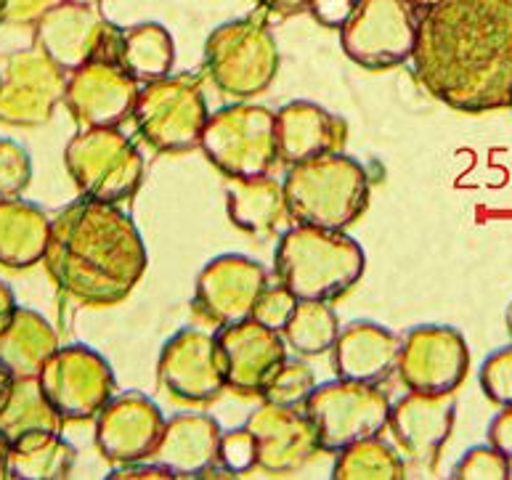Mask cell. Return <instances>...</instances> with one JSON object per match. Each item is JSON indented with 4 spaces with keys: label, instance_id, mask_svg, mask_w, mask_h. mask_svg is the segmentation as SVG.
I'll use <instances>...</instances> for the list:
<instances>
[{
    "label": "cell",
    "instance_id": "obj_47",
    "mask_svg": "<svg viewBox=\"0 0 512 480\" xmlns=\"http://www.w3.org/2000/svg\"><path fill=\"white\" fill-rule=\"evenodd\" d=\"M14 380V377H11V374H8V369L3 364H0V396H3V393H6V388H8V382Z\"/></svg>",
    "mask_w": 512,
    "mask_h": 480
},
{
    "label": "cell",
    "instance_id": "obj_26",
    "mask_svg": "<svg viewBox=\"0 0 512 480\" xmlns=\"http://www.w3.org/2000/svg\"><path fill=\"white\" fill-rule=\"evenodd\" d=\"M51 218L24 199H0V266L22 271L43 263Z\"/></svg>",
    "mask_w": 512,
    "mask_h": 480
},
{
    "label": "cell",
    "instance_id": "obj_12",
    "mask_svg": "<svg viewBox=\"0 0 512 480\" xmlns=\"http://www.w3.org/2000/svg\"><path fill=\"white\" fill-rule=\"evenodd\" d=\"M38 380L64 422L96 420L117 388L109 361L83 343L59 345Z\"/></svg>",
    "mask_w": 512,
    "mask_h": 480
},
{
    "label": "cell",
    "instance_id": "obj_45",
    "mask_svg": "<svg viewBox=\"0 0 512 480\" xmlns=\"http://www.w3.org/2000/svg\"><path fill=\"white\" fill-rule=\"evenodd\" d=\"M6 465H8V443L0 435V478H6Z\"/></svg>",
    "mask_w": 512,
    "mask_h": 480
},
{
    "label": "cell",
    "instance_id": "obj_39",
    "mask_svg": "<svg viewBox=\"0 0 512 480\" xmlns=\"http://www.w3.org/2000/svg\"><path fill=\"white\" fill-rule=\"evenodd\" d=\"M59 3H64V0H3V24L35 27Z\"/></svg>",
    "mask_w": 512,
    "mask_h": 480
},
{
    "label": "cell",
    "instance_id": "obj_9",
    "mask_svg": "<svg viewBox=\"0 0 512 480\" xmlns=\"http://www.w3.org/2000/svg\"><path fill=\"white\" fill-rule=\"evenodd\" d=\"M390 398L372 382L332 380L316 385L303 404L314 422L321 451L337 454L364 438H375L388 427Z\"/></svg>",
    "mask_w": 512,
    "mask_h": 480
},
{
    "label": "cell",
    "instance_id": "obj_2",
    "mask_svg": "<svg viewBox=\"0 0 512 480\" xmlns=\"http://www.w3.org/2000/svg\"><path fill=\"white\" fill-rule=\"evenodd\" d=\"M43 263L67 298L83 305H117L136 290L149 255L128 213L83 197L51 218Z\"/></svg>",
    "mask_w": 512,
    "mask_h": 480
},
{
    "label": "cell",
    "instance_id": "obj_8",
    "mask_svg": "<svg viewBox=\"0 0 512 480\" xmlns=\"http://www.w3.org/2000/svg\"><path fill=\"white\" fill-rule=\"evenodd\" d=\"M207 117L205 93L194 75H168L146 83L133 107L138 136L162 154H181L199 146Z\"/></svg>",
    "mask_w": 512,
    "mask_h": 480
},
{
    "label": "cell",
    "instance_id": "obj_36",
    "mask_svg": "<svg viewBox=\"0 0 512 480\" xmlns=\"http://www.w3.org/2000/svg\"><path fill=\"white\" fill-rule=\"evenodd\" d=\"M478 380L489 401L499 406H512V345L499 348L483 361Z\"/></svg>",
    "mask_w": 512,
    "mask_h": 480
},
{
    "label": "cell",
    "instance_id": "obj_41",
    "mask_svg": "<svg viewBox=\"0 0 512 480\" xmlns=\"http://www.w3.org/2000/svg\"><path fill=\"white\" fill-rule=\"evenodd\" d=\"M489 443L499 449L512 462V406H502V412L491 420Z\"/></svg>",
    "mask_w": 512,
    "mask_h": 480
},
{
    "label": "cell",
    "instance_id": "obj_13",
    "mask_svg": "<svg viewBox=\"0 0 512 480\" xmlns=\"http://www.w3.org/2000/svg\"><path fill=\"white\" fill-rule=\"evenodd\" d=\"M120 38L123 30L109 22L99 6L75 0L59 3L35 24V46L67 72L96 59L117 61Z\"/></svg>",
    "mask_w": 512,
    "mask_h": 480
},
{
    "label": "cell",
    "instance_id": "obj_14",
    "mask_svg": "<svg viewBox=\"0 0 512 480\" xmlns=\"http://www.w3.org/2000/svg\"><path fill=\"white\" fill-rule=\"evenodd\" d=\"M157 377L162 388L181 404L197 406L215 401L223 388H229L218 335L197 327L178 329L162 348Z\"/></svg>",
    "mask_w": 512,
    "mask_h": 480
},
{
    "label": "cell",
    "instance_id": "obj_29",
    "mask_svg": "<svg viewBox=\"0 0 512 480\" xmlns=\"http://www.w3.org/2000/svg\"><path fill=\"white\" fill-rule=\"evenodd\" d=\"M62 427V414L48 401L38 377H14L8 382L6 393L0 396V435L6 443L38 430L62 433Z\"/></svg>",
    "mask_w": 512,
    "mask_h": 480
},
{
    "label": "cell",
    "instance_id": "obj_5",
    "mask_svg": "<svg viewBox=\"0 0 512 480\" xmlns=\"http://www.w3.org/2000/svg\"><path fill=\"white\" fill-rule=\"evenodd\" d=\"M282 56L274 32L260 16L234 19L210 32L205 43V72L221 93L237 101L266 93L279 72Z\"/></svg>",
    "mask_w": 512,
    "mask_h": 480
},
{
    "label": "cell",
    "instance_id": "obj_3",
    "mask_svg": "<svg viewBox=\"0 0 512 480\" xmlns=\"http://www.w3.org/2000/svg\"><path fill=\"white\" fill-rule=\"evenodd\" d=\"M367 255L345 231L292 226L274 252L276 279L298 300H335L359 282Z\"/></svg>",
    "mask_w": 512,
    "mask_h": 480
},
{
    "label": "cell",
    "instance_id": "obj_31",
    "mask_svg": "<svg viewBox=\"0 0 512 480\" xmlns=\"http://www.w3.org/2000/svg\"><path fill=\"white\" fill-rule=\"evenodd\" d=\"M337 335H340V321L327 300H298L292 319L282 329L287 348L300 356L329 353Z\"/></svg>",
    "mask_w": 512,
    "mask_h": 480
},
{
    "label": "cell",
    "instance_id": "obj_34",
    "mask_svg": "<svg viewBox=\"0 0 512 480\" xmlns=\"http://www.w3.org/2000/svg\"><path fill=\"white\" fill-rule=\"evenodd\" d=\"M454 480H507L512 478V462L494 449L491 443L486 446H473L465 451V457L459 459L454 470H451Z\"/></svg>",
    "mask_w": 512,
    "mask_h": 480
},
{
    "label": "cell",
    "instance_id": "obj_7",
    "mask_svg": "<svg viewBox=\"0 0 512 480\" xmlns=\"http://www.w3.org/2000/svg\"><path fill=\"white\" fill-rule=\"evenodd\" d=\"M64 165L77 191L96 202H125L144 178V157L117 128H80L64 149Z\"/></svg>",
    "mask_w": 512,
    "mask_h": 480
},
{
    "label": "cell",
    "instance_id": "obj_4",
    "mask_svg": "<svg viewBox=\"0 0 512 480\" xmlns=\"http://www.w3.org/2000/svg\"><path fill=\"white\" fill-rule=\"evenodd\" d=\"M290 221L316 229L345 231L369 205V176L343 152L290 165L284 178Z\"/></svg>",
    "mask_w": 512,
    "mask_h": 480
},
{
    "label": "cell",
    "instance_id": "obj_21",
    "mask_svg": "<svg viewBox=\"0 0 512 480\" xmlns=\"http://www.w3.org/2000/svg\"><path fill=\"white\" fill-rule=\"evenodd\" d=\"M218 343L226 359V382L242 396H260L276 369L287 361L282 332L263 327L255 319L221 327Z\"/></svg>",
    "mask_w": 512,
    "mask_h": 480
},
{
    "label": "cell",
    "instance_id": "obj_33",
    "mask_svg": "<svg viewBox=\"0 0 512 480\" xmlns=\"http://www.w3.org/2000/svg\"><path fill=\"white\" fill-rule=\"evenodd\" d=\"M316 388L314 369L303 361H284L274 372V377L268 380L263 388V401L268 404H282V406H303L311 396V390Z\"/></svg>",
    "mask_w": 512,
    "mask_h": 480
},
{
    "label": "cell",
    "instance_id": "obj_44",
    "mask_svg": "<svg viewBox=\"0 0 512 480\" xmlns=\"http://www.w3.org/2000/svg\"><path fill=\"white\" fill-rule=\"evenodd\" d=\"M16 308H19V305H16L14 292H11V287L0 279V332L8 327V321L14 319Z\"/></svg>",
    "mask_w": 512,
    "mask_h": 480
},
{
    "label": "cell",
    "instance_id": "obj_43",
    "mask_svg": "<svg viewBox=\"0 0 512 480\" xmlns=\"http://www.w3.org/2000/svg\"><path fill=\"white\" fill-rule=\"evenodd\" d=\"M255 3L276 19H290V16L308 11V6H311V0H255Z\"/></svg>",
    "mask_w": 512,
    "mask_h": 480
},
{
    "label": "cell",
    "instance_id": "obj_49",
    "mask_svg": "<svg viewBox=\"0 0 512 480\" xmlns=\"http://www.w3.org/2000/svg\"><path fill=\"white\" fill-rule=\"evenodd\" d=\"M75 3H91V6H99L101 0H75Z\"/></svg>",
    "mask_w": 512,
    "mask_h": 480
},
{
    "label": "cell",
    "instance_id": "obj_46",
    "mask_svg": "<svg viewBox=\"0 0 512 480\" xmlns=\"http://www.w3.org/2000/svg\"><path fill=\"white\" fill-rule=\"evenodd\" d=\"M417 11H428V8L438 6V3H444V0H409Z\"/></svg>",
    "mask_w": 512,
    "mask_h": 480
},
{
    "label": "cell",
    "instance_id": "obj_35",
    "mask_svg": "<svg viewBox=\"0 0 512 480\" xmlns=\"http://www.w3.org/2000/svg\"><path fill=\"white\" fill-rule=\"evenodd\" d=\"M32 181V157L22 144L0 138V199L19 197Z\"/></svg>",
    "mask_w": 512,
    "mask_h": 480
},
{
    "label": "cell",
    "instance_id": "obj_20",
    "mask_svg": "<svg viewBox=\"0 0 512 480\" xmlns=\"http://www.w3.org/2000/svg\"><path fill=\"white\" fill-rule=\"evenodd\" d=\"M245 427L253 433L258 449V467L266 473H295L321 454L319 435L300 406L268 404L258 406Z\"/></svg>",
    "mask_w": 512,
    "mask_h": 480
},
{
    "label": "cell",
    "instance_id": "obj_19",
    "mask_svg": "<svg viewBox=\"0 0 512 480\" xmlns=\"http://www.w3.org/2000/svg\"><path fill=\"white\" fill-rule=\"evenodd\" d=\"M165 417L160 406L144 393H123L112 396L109 404L96 414V446L101 457L112 465H130L152 457L160 441Z\"/></svg>",
    "mask_w": 512,
    "mask_h": 480
},
{
    "label": "cell",
    "instance_id": "obj_50",
    "mask_svg": "<svg viewBox=\"0 0 512 480\" xmlns=\"http://www.w3.org/2000/svg\"><path fill=\"white\" fill-rule=\"evenodd\" d=\"M0 24H3V0H0Z\"/></svg>",
    "mask_w": 512,
    "mask_h": 480
},
{
    "label": "cell",
    "instance_id": "obj_18",
    "mask_svg": "<svg viewBox=\"0 0 512 480\" xmlns=\"http://www.w3.org/2000/svg\"><path fill=\"white\" fill-rule=\"evenodd\" d=\"M457 404L451 393H406L390 406L388 430L406 459L420 470H433L454 430Z\"/></svg>",
    "mask_w": 512,
    "mask_h": 480
},
{
    "label": "cell",
    "instance_id": "obj_10",
    "mask_svg": "<svg viewBox=\"0 0 512 480\" xmlns=\"http://www.w3.org/2000/svg\"><path fill=\"white\" fill-rule=\"evenodd\" d=\"M417 8L409 0H356L340 27L345 56L364 69H390L412 59Z\"/></svg>",
    "mask_w": 512,
    "mask_h": 480
},
{
    "label": "cell",
    "instance_id": "obj_28",
    "mask_svg": "<svg viewBox=\"0 0 512 480\" xmlns=\"http://www.w3.org/2000/svg\"><path fill=\"white\" fill-rule=\"evenodd\" d=\"M77 462L75 446L62 433L38 430L8 443L6 478L14 480H64Z\"/></svg>",
    "mask_w": 512,
    "mask_h": 480
},
{
    "label": "cell",
    "instance_id": "obj_17",
    "mask_svg": "<svg viewBox=\"0 0 512 480\" xmlns=\"http://www.w3.org/2000/svg\"><path fill=\"white\" fill-rule=\"evenodd\" d=\"M138 91L120 61L96 59L69 72L64 104L80 128H120L133 117Z\"/></svg>",
    "mask_w": 512,
    "mask_h": 480
},
{
    "label": "cell",
    "instance_id": "obj_40",
    "mask_svg": "<svg viewBox=\"0 0 512 480\" xmlns=\"http://www.w3.org/2000/svg\"><path fill=\"white\" fill-rule=\"evenodd\" d=\"M353 6H356V0H311L308 11L316 22L329 27V30H340L348 22V16L353 14Z\"/></svg>",
    "mask_w": 512,
    "mask_h": 480
},
{
    "label": "cell",
    "instance_id": "obj_11",
    "mask_svg": "<svg viewBox=\"0 0 512 480\" xmlns=\"http://www.w3.org/2000/svg\"><path fill=\"white\" fill-rule=\"evenodd\" d=\"M69 72L43 48H19L0 67V122L38 128L54 117L67 93Z\"/></svg>",
    "mask_w": 512,
    "mask_h": 480
},
{
    "label": "cell",
    "instance_id": "obj_37",
    "mask_svg": "<svg viewBox=\"0 0 512 480\" xmlns=\"http://www.w3.org/2000/svg\"><path fill=\"white\" fill-rule=\"evenodd\" d=\"M295 305H298V298L282 282L266 284V290L260 292L258 303H255L253 319L260 321L263 327L282 332L287 327V321L292 319V313H295Z\"/></svg>",
    "mask_w": 512,
    "mask_h": 480
},
{
    "label": "cell",
    "instance_id": "obj_30",
    "mask_svg": "<svg viewBox=\"0 0 512 480\" xmlns=\"http://www.w3.org/2000/svg\"><path fill=\"white\" fill-rule=\"evenodd\" d=\"M117 61L130 77H136L138 85L162 80L173 72L176 64L173 35L157 22H141L123 30Z\"/></svg>",
    "mask_w": 512,
    "mask_h": 480
},
{
    "label": "cell",
    "instance_id": "obj_24",
    "mask_svg": "<svg viewBox=\"0 0 512 480\" xmlns=\"http://www.w3.org/2000/svg\"><path fill=\"white\" fill-rule=\"evenodd\" d=\"M401 340L375 321H353L340 327L332 345V364L340 380L380 385L396 372Z\"/></svg>",
    "mask_w": 512,
    "mask_h": 480
},
{
    "label": "cell",
    "instance_id": "obj_15",
    "mask_svg": "<svg viewBox=\"0 0 512 480\" xmlns=\"http://www.w3.org/2000/svg\"><path fill=\"white\" fill-rule=\"evenodd\" d=\"M396 372L406 390L454 393L470 372V348L454 327L422 324L401 340Z\"/></svg>",
    "mask_w": 512,
    "mask_h": 480
},
{
    "label": "cell",
    "instance_id": "obj_23",
    "mask_svg": "<svg viewBox=\"0 0 512 480\" xmlns=\"http://www.w3.org/2000/svg\"><path fill=\"white\" fill-rule=\"evenodd\" d=\"M221 425L207 414H176L165 420L152 462L170 470L173 478H202L218 465Z\"/></svg>",
    "mask_w": 512,
    "mask_h": 480
},
{
    "label": "cell",
    "instance_id": "obj_42",
    "mask_svg": "<svg viewBox=\"0 0 512 480\" xmlns=\"http://www.w3.org/2000/svg\"><path fill=\"white\" fill-rule=\"evenodd\" d=\"M112 480H168L173 478L170 470H165L162 465L152 462V465H146L144 462H130V465H120L115 473H109Z\"/></svg>",
    "mask_w": 512,
    "mask_h": 480
},
{
    "label": "cell",
    "instance_id": "obj_27",
    "mask_svg": "<svg viewBox=\"0 0 512 480\" xmlns=\"http://www.w3.org/2000/svg\"><path fill=\"white\" fill-rule=\"evenodd\" d=\"M59 351V335L38 311L19 305L14 319L0 332V364L11 377H38L46 361Z\"/></svg>",
    "mask_w": 512,
    "mask_h": 480
},
{
    "label": "cell",
    "instance_id": "obj_51",
    "mask_svg": "<svg viewBox=\"0 0 512 480\" xmlns=\"http://www.w3.org/2000/svg\"><path fill=\"white\" fill-rule=\"evenodd\" d=\"M510 107H512V99H510Z\"/></svg>",
    "mask_w": 512,
    "mask_h": 480
},
{
    "label": "cell",
    "instance_id": "obj_6",
    "mask_svg": "<svg viewBox=\"0 0 512 480\" xmlns=\"http://www.w3.org/2000/svg\"><path fill=\"white\" fill-rule=\"evenodd\" d=\"M199 149L223 176H268L279 162L276 112L250 101H237L218 109L207 117Z\"/></svg>",
    "mask_w": 512,
    "mask_h": 480
},
{
    "label": "cell",
    "instance_id": "obj_25",
    "mask_svg": "<svg viewBox=\"0 0 512 480\" xmlns=\"http://www.w3.org/2000/svg\"><path fill=\"white\" fill-rule=\"evenodd\" d=\"M226 210L231 223L253 237H271L290 221L284 183L268 176L231 178L226 186Z\"/></svg>",
    "mask_w": 512,
    "mask_h": 480
},
{
    "label": "cell",
    "instance_id": "obj_22",
    "mask_svg": "<svg viewBox=\"0 0 512 480\" xmlns=\"http://www.w3.org/2000/svg\"><path fill=\"white\" fill-rule=\"evenodd\" d=\"M348 125L314 101H290L276 112V149L284 165L343 152Z\"/></svg>",
    "mask_w": 512,
    "mask_h": 480
},
{
    "label": "cell",
    "instance_id": "obj_48",
    "mask_svg": "<svg viewBox=\"0 0 512 480\" xmlns=\"http://www.w3.org/2000/svg\"><path fill=\"white\" fill-rule=\"evenodd\" d=\"M507 332H510V337H512V303L507 305Z\"/></svg>",
    "mask_w": 512,
    "mask_h": 480
},
{
    "label": "cell",
    "instance_id": "obj_16",
    "mask_svg": "<svg viewBox=\"0 0 512 480\" xmlns=\"http://www.w3.org/2000/svg\"><path fill=\"white\" fill-rule=\"evenodd\" d=\"M268 274L258 260L226 252L207 263L194 284L192 308L199 319L215 327H229L253 319L255 303L266 290Z\"/></svg>",
    "mask_w": 512,
    "mask_h": 480
},
{
    "label": "cell",
    "instance_id": "obj_32",
    "mask_svg": "<svg viewBox=\"0 0 512 480\" xmlns=\"http://www.w3.org/2000/svg\"><path fill=\"white\" fill-rule=\"evenodd\" d=\"M332 478L401 480L406 478V465L390 443H385L380 435H375V438H364V441H356L351 446H345L343 451H337Z\"/></svg>",
    "mask_w": 512,
    "mask_h": 480
},
{
    "label": "cell",
    "instance_id": "obj_1",
    "mask_svg": "<svg viewBox=\"0 0 512 480\" xmlns=\"http://www.w3.org/2000/svg\"><path fill=\"white\" fill-rule=\"evenodd\" d=\"M409 61L446 107L467 115L510 107L512 0H444L422 11Z\"/></svg>",
    "mask_w": 512,
    "mask_h": 480
},
{
    "label": "cell",
    "instance_id": "obj_38",
    "mask_svg": "<svg viewBox=\"0 0 512 480\" xmlns=\"http://www.w3.org/2000/svg\"><path fill=\"white\" fill-rule=\"evenodd\" d=\"M218 462H221L226 473H237V475L258 467V449H255L253 433H250L247 427L223 433L221 449H218Z\"/></svg>",
    "mask_w": 512,
    "mask_h": 480
}]
</instances>
